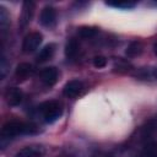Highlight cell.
<instances>
[{
	"label": "cell",
	"mask_w": 157,
	"mask_h": 157,
	"mask_svg": "<svg viewBox=\"0 0 157 157\" xmlns=\"http://www.w3.org/2000/svg\"><path fill=\"white\" fill-rule=\"evenodd\" d=\"M83 82L80 80H70L69 82L65 83L63 88V93L67 98H76L83 92Z\"/></svg>",
	"instance_id": "4"
},
{
	"label": "cell",
	"mask_w": 157,
	"mask_h": 157,
	"mask_svg": "<svg viewBox=\"0 0 157 157\" xmlns=\"http://www.w3.org/2000/svg\"><path fill=\"white\" fill-rule=\"evenodd\" d=\"M126 55L128 56H130V58H134V56H137V55H140L141 53H142V44L140 43V42H131L129 45H128V48H126Z\"/></svg>",
	"instance_id": "14"
},
{
	"label": "cell",
	"mask_w": 157,
	"mask_h": 157,
	"mask_svg": "<svg viewBox=\"0 0 157 157\" xmlns=\"http://www.w3.org/2000/svg\"><path fill=\"white\" fill-rule=\"evenodd\" d=\"M141 157H157V142H150L145 146Z\"/></svg>",
	"instance_id": "16"
},
{
	"label": "cell",
	"mask_w": 157,
	"mask_h": 157,
	"mask_svg": "<svg viewBox=\"0 0 157 157\" xmlns=\"http://www.w3.org/2000/svg\"><path fill=\"white\" fill-rule=\"evenodd\" d=\"M36 131L34 125L20 121V120H10L6 124H4L1 129V136L5 137H13L23 134H33Z\"/></svg>",
	"instance_id": "1"
},
{
	"label": "cell",
	"mask_w": 157,
	"mask_h": 157,
	"mask_svg": "<svg viewBox=\"0 0 157 157\" xmlns=\"http://www.w3.org/2000/svg\"><path fill=\"white\" fill-rule=\"evenodd\" d=\"M43 120L45 123H54L56 121L61 114H63V108H61V104L56 101H47V102H43L39 108H38Z\"/></svg>",
	"instance_id": "2"
},
{
	"label": "cell",
	"mask_w": 157,
	"mask_h": 157,
	"mask_svg": "<svg viewBox=\"0 0 157 157\" xmlns=\"http://www.w3.org/2000/svg\"><path fill=\"white\" fill-rule=\"evenodd\" d=\"M42 40H43V37L39 32H31L25 37L22 42V50L25 53H32L40 45Z\"/></svg>",
	"instance_id": "3"
},
{
	"label": "cell",
	"mask_w": 157,
	"mask_h": 157,
	"mask_svg": "<svg viewBox=\"0 0 157 157\" xmlns=\"http://www.w3.org/2000/svg\"><path fill=\"white\" fill-rule=\"evenodd\" d=\"M7 23H9V16H7V12H6V10L1 6V7H0V26H1L2 31H6L5 28L7 27Z\"/></svg>",
	"instance_id": "18"
},
{
	"label": "cell",
	"mask_w": 157,
	"mask_h": 157,
	"mask_svg": "<svg viewBox=\"0 0 157 157\" xmlns=\"http://www.w3.org/2000/svg\"><path fill=\"white\" fill-rule=\"evenodd\" d=\"M22 98H23V93L17 87H10L5 92V99H6L7 104L11 107L18 105L22 102Z\"/></svg>",
	"instance_id": "8"
},
{
	"label": "cell",
	"mask_w": 157,
	"mask_h": 157,
	"mask_svg": "<svg viewBox=\"0 0 157 157\" xmlns=\"http://www.w3.org/2000/svg\"><path fill=\"white\" fill-rule=\"evenodd\" d=\"M33 12H34V2L33 1H25L23 6H22L21 17H20V26L21 27H26L31 22Z\"/></svg>",
	"instance_id": "9"
},
{
	"label": "cell",
	"mask_w": 157,
	"mask_h": 157,
	"mask_svg": "<svg viewBox=\"0 0 157 157\" xmlns=\"http://www.w3.org/2000/svg\"><path fill=\"white\" fill-rule=\"evenodd\" d=\"M136 76L142 78V80H156L157 78V70L156 69L145 67V69H141L136 74Z\"/></svg>",
	"instance_id": "15"
},
{
	"label": "cell",
	"mask_w": 157,
	"mask_h": 157,
	"mask_svg": "<svg viewBox=\"0 0 157 157\" xmlns=\"http://www.w3.org/2000/svg\"><path fill=\"white\" fill-rule=\"evenodd\" d=\"M54 50H55V45L54 44H48L45 45L43 49H40V52L38 53L37 55V61L38 63H44L47 60H49L53 54H54Z\"/></svg>",
	"instance_id": "12"
},
{
	"label": "cell",
	"mask_w": 157,
	"mask_h": 157,
	"mask_svg": "<svg viewBox=\"0 0 157 157\" xmlns=\"http://www.w3.org/2000/svg\"><path fill=\"white\" fill-rule=\"evenodd\" d=\"M39 21L44 27L52 28L55 26L56 23V11L54 7L52 6H45L43 7L40 16H39Z\"/></svg>",
	"instance_id": "5"
},
{
	"label": "cell",
	"mask_w": 157,
	"mask_h": 157,
	"mask_svg": "<svg viewBox=\"0 0 157 157\" xmlns=\"http://www.w3.org/2000/svg\"><path fill=\"white\" fill-rule=\"evenodd\" d=\"M39 77L40 81L45 85V86H53L56 83L58 77H59V71L56 67L54 66H49V67H44L40 72H39Z\"/></svg>",
	"instance_id": "6"
},
{
	"label": "cell",
	"mask_w": 157,
	"mask_h": 157,
	"mask_svg": "<svg viewBox=\"0 0 157 157\" xmlns=\"http://www.w3.org/2000/svg\"><path fill=\"white\" fill-rule=\"evenodd\" d=\"M107 5L114 6V7H119V9H132V7L135 6V2H130V1H118V2H107Z\"/></svg>",
	"instance_id": "17"
},
{
	"label": "cell",
	"mask_w": 157,
	"mask_h": 157,
	"mask_svg": "<svg viewBox=\"0 0 157 157\" xmlns=\"http://www.w3.org/2000/svg\"><path fill=\"white\" fill-rule=\"evenodd\" d=\"M107 65V58L102 56V55H98V56H94L93 58V66L97 67V69H102Z\"/></svg>",
	"instance_id": "19"
},
{
	"label": "cell",
	"mask_w": 157,
	"mask_h": 157,
	"mask_svg": "<svg viewBox=\"0 0 157 157\" xmlns=\"http://www.w3.org/2000/svg\"><path fill=\"white\" fill-rule=\"evenodd\" d=\"M153 52H155V54L157 55V42H156L155 45H153Z\"/></svg>",
	"instance_id": "20"
},
{
	"label": "cell",
	"mask_w": 157,
	"mask_h": 157,
	"mask_svg": "<svg viewBox=\"0 0 157 157\" xmlns=\"http://www.w3.org/2000/svg\"><path fill=\"white\" fill-rule=\"evenodd\" d=\"M44 155V148L39 145H31V146H25L20 151L16 152L15 157H43Z\"/></svg>",
	"instance_id": "7"
},
{
	"label": "cell",
	"mask_w": 157,
	"mask_h": 157,
	"mask_svg": "<svg viewBox=\"0 0 157 157\" xmlns=\"http://www.w3.org/2000/svg\"><path fill=\"white\" fill-rule=\"evenodd\" d=\"M98 33V28L96 27H91V26H83V27H80L78 31H77V34L83 38V39H90V38H93L94 36H97Z\"/></svg>",
	"instance_id": "13"
},
{
	"label": "cell",
	"mask_w": 157,
	"mask_h": 157,
	"mask_svg": "<svg viewBox=\"0 0 157 157\" xmlns=\"http://www.w3.org/2000/svg\"><path fill=\"white\" fill-rule=\"evenodd\" d=\"M80 52V45L77 43L76 39H70L67 40L66 45H65V55L67 58V60H74L77 54Z\"/></svg>",
	"instance_id": "11"
},
{
	"label": "cell",
	"mask_w": 157,
	"mask_h": 157,
	"mask_svg": "<svg viewBox=\"0 0 157 157\" xmlns=\"http://www.w3.org/2000/svg\"><path fill=\"white\" fill-rule=\"evenodd\" d=\"M33 74V66L28 63H21L15 70V75L18 80H25Z\"/></svg>",
	"instance_id": "10"
}]
</instances>
